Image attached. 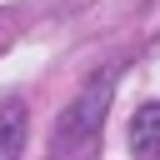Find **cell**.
Masks as SVG:
<instances>
[{
    "instance_id": "obj_3",
    "label": "cell",
    "mask_w": 160,
    "mask_h": 160,
    "mask_svg": "<svg viewBox=\"0 0 160 160\" xmlns=\"http://www.w3.org/2000/svg\"><path fill=\"white\" fill-rule=\"evenodd\" d=\"M25 135H30L25 105H20V100H5V105H0V160H20Z\"/></svg>"
},
{
    "instance_id": "obj_1",
    "label": "cell",
    "mask_w": 160,
    "mask_h": 160,
    "mask_svg": "<svg viewBox=\"0 0 160 160\" xmlns=\"http://www.w3.org/2000/svg\"><path fill=\"white\" fill-rule=\"evenodd\" d=\"M110 95H115V70H100V75L60 110V120H55V130H50V160H95V155H100Z\"/></svg>"
},
{
    "instance_id": "obj_2",
    "label": "cell",
    "mask_w": 160,
    "mask_h": 160,
    "mask_svg": "<svg viewBox=\"0 0 160 160\" xmlns=\"http://www.w3.org/2000/svg\"><path fill=\"white\" fill-rule=\"evenodd\" d=\"M130 155L135 160H160V100L135 110V120H130Z\"/></svg>"
}]
</instances>
